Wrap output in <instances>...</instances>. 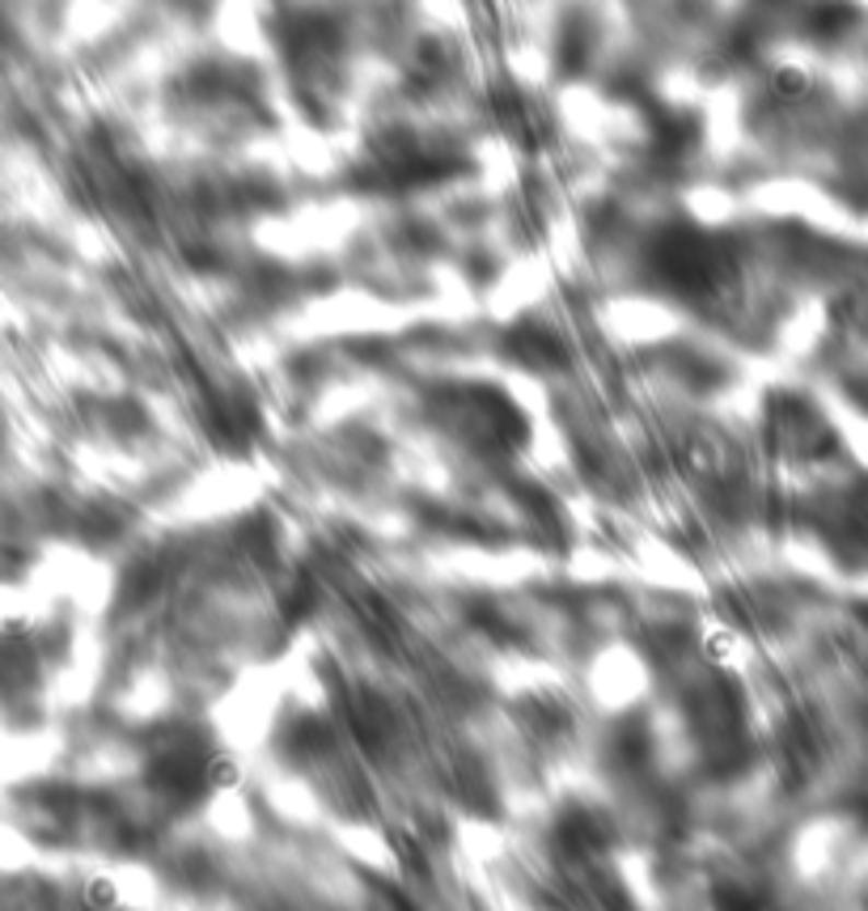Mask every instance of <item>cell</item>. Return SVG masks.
Returning a JSON list of instances; mask_svg holds the SVG:
<instances>
[{"label":"cell","mask_w":868,"mask_h":911,"mask_svg":"<svg viewBox=\"0 0 868 911\" xmlns=\"http://www.w3.org/2000/svg\"><path fill=\"white\" fill-rule=\"evenodd\" d=\"M81 903L85 911H119L124 908V886L106 874H94V878L81 881Z\"/></svg>","instance_id":"3"},{"label":"cell","mask_w":868,"mask_h":911,"mask_svg":"<svg viewBox=\"0 0 868 911\" xmlns=\"http://www.w3.org/2000/svg\"><path fill=\"white\" fill-rule=\"evenodd\" d=\"M199 781H204L208 793H233L242 784V763L233 754H225V750H212L199 763Z\"/></svg>","instance_id":"2"},{"label":"cell","mask_w":868,"mask_h":911,"mask_svg":"<svg viewBox=\"0 0 868 911\" xmlns=\"http://www.w3.org/2000/svg\"><path fill=\"white\" fill-rule=\"evenodd\" d=\"M704 653H708L716 666H725V661L738 653V636L725 632V627H711V632H704Z\"/></svg>","instance_id":"6"},{"label":"cell","mask_w":868,"mask_h":911,"mask_svg":"<svg viewBox=\"0 0 868 911\" xmlns=\"http://www.w3.org/2000/svg\"><path fill=\"white\" fill-rule=\"evenodd\" d=\"M513 353L525 365H555V360L564 357L559 344L551 335H543V331H521V335H513Z\"/></svg>","instance_id":"4"},{"label":"cell","mask_w":868,"mask_h":911,"mask_svg":"<svg viewBox=\"0 0 868 911\" xmlns=\"http://www.w3.org/2000/svg\"><path fill=\"white\" fill-rule=\"evenodd\" d=\"M772 90L788 102L805 99V94H809V72H801V68H779L772 77Z\"/></svg>","instance_id":"5"},{"label":"cell","mask_w":868,"mask_h":911,"mask_svg":"<svg viewBox=\"0 0 868 911\" xmlns=\"http://www.w3.org/2000/svg\"><path fill=\"white\" fill-rule=\"evenodd\" d=\"M652 260H657V272L674 289H682V293L711 289L725 276V251L711 242L708 233H695V229H670V233H661Z\"/></svg>","instance_id":"1"}]
</instances>
